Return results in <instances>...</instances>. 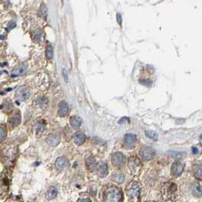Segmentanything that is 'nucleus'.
Instances as JSON below:
<instances>
[{
  "label": "nucleus",
  "mask_w": 202,
  "mask_h": 202,
  "mask_svg": "<svg viewBox=\"0 0 202 202\" xmlns=\"http://www.w3.org/2000/svg\"><path fill=\"white\" fill-rule=\"evenodd\" d=\"M177 190L178 188L176 185L174 183L169 182L165 183L162 187V195L166 201H173L176 198Z\"/></svg>",
  "instance_id": "1"
},
{
  "label": "nucleus",
  "mask_w": 202,
  "mask_h": 202,
  "mask_svg": "<svg viewBox=\"0 0 202 202\" xmlns=\"http://www.w3.org/2000/svg\"><path fill=\"white\" fill-rule=\"evenodd\" d=\"M122 199V191L116 186H110L104 193L105 202H120Z\"/></svg>",
  "instance_id": "2"
},
{
  "label": "nucleus",
  "mask_w": 202,
  "mask_h": 202,
  "mask_svg": "<svg viewBox=\"0 0 202 202\" xmlns=\"http://www.w3.org/2000/svg\"><path fill=\"white\" fill-rule=\"evenodd\" d=\"M127 195L131 198H137L140 195V187H139L138 183L133 181L130 183L126 187Z\"/></svg>",
  "instance_id": "3"
},
{
  "label": "nucleus",
  "mask_w": 202,
  "mask_h": 202,
  "mask_svg": "<svg viewBox=\"0 0 202 202\" xmlns=\"http://www.w3.org/2000/svg\"><path fill=\"white\" fill-rule=\"evenodd\" d=\"M141 162L138 157H132L129 158L128 160V169H129V173H132L133 174H135L137 172L140 170L141 167Z\"/></svg>",
  "instance_id": "4"
},
{
  "label": "nucleus",
  "mask_w": 202,
  "mask_h": 202,
  "mask_svg": "<svg viewBox=\"0 0 202 202\" xmlns=\"http://www.w3.org/2000/svg\"><path fill=\"white\" fill-rule=\"evenodd\" d=\"M30 94H31V92H30L29 88H27L25 86H22V87H20L17 90L15 97L19 100L24 101L29 98Z\"/></svg>",
  "instance_id": "5"
},
{
  "label": "nucleus",
  "mask_w": 202,
  "mask_h": 202,
  "mask_svg": "<svg viewBox=\"0 0 202 202\" xmlns=\"http://www.w3.org/2000/svg\"><path fill=\"white\" fill-rule=\"evenodd\" d=\"M140 154L144 160H150L155 156V150L151 147H144L141 149Z\"/></svg>",
  "instance_id": "6"
},
{
  "label": "nucleus",
  "mask_w": 202,
  "mask_h": 202,
  "mask_svg": "<svg viewBox=\"0 0 202 202\" xmlns=\"http://www.w3.org/2000/svg\"><path fill=\"white\" fill-rule=\"evenodd\" d=\"M21 122V116L19 111H15L9 117V123L11 126H19Z\"/></svg>",
  "instance_id": "7"
},
{
  "label": "nucleus",
  "mask_w": 202,
  "mask_h": 202,
  "mask_svg": "<svg viewBox=\"0 0 202 202\" xmlns=\"http://www.w3.org/2000/svg\"><path fill=\"white\" fill-rule=\"evenodd\" d=\"M125 157L121 153H116L112 155L111 157V163L114 166H122L125 163Z\"/></svg>",
  "instance_id": "8"
},
{
  "label": "nucleus",
  "mask_w": 202,
  "mask_h": 202,
  "mask_svg": "<svg viewBox=\"0 0 202 202\" xmlns=\"http://www.w3.org/2000/svg\"><path fill=\"white\" fill-rule=\"evenodd\" d=\"M124 146L126 148H132L136 144V135L134 134H126L124 137Z\"/></svg>",
  "instance_id": "9"
},
{
  "label": "nucleus",
  "mask_w": 202,
  "mask_h": 202,
  "mask_svg": "<svg viewBox=\"0 0 202 202\" xmlns=\"http://www.w3.org/2000/svg\"><path fill=\"white\" fill-rule=\"evenodd\" d=\"M69 166V160L64 157H60L56 159L55 162V167L58 171H62Z\"/></svg>",
  "instance_id": "10"
},
{
  "label": "nucleus",
  "mask_w": 202,
  "mask_h": 202,
  "mask_svg": "<svg viewBox=\"0 0 202 202\" xmlns=\"http://www.w3.org/2000/svg\"><path fill=\"white\" fill-rule=\"evenodd\" d=\"M9 149H5L4 150V160L6 163H9V162H11L15 160V148L12 147H9Z\"/></svg>",
  "instance_id": "11"
},
{
  "label": "nucleus",
  "mask_w": 202,
  "mask_h": 202,
  "mask_svg": "<svg viewBox=\"0 0 202 202\" xmlns=\"http://www.w3.org/2000/svg\"><path fill=\"white\" fill-rule=\"evenodd\" d=\"M27 69V66L26 65L22 64L16 66L15 68L11 70V77H17V76L22 75L26 72Z\"/></svg>",
  "instance_id": "12"
},
{
  "label": "nucleus",
  "mask_w": 202,
  "mask_h": 202,
  "mask_svg": "<svg viewBox=\"0 0 202 202\" xmlns=\"http://www.w3.org/2000/svg\"><path fill=\"white\" fill-rule=\"evenodd\" d=\"M184 170V164L182 163L181 162H175L173 163V166H172L171 168V172L172 174L174 175H179L182 174V173L183 172Z\"/></svg>",
  "instance_id": "13"
},
{
  "label": "nucleus",
  "mask_w": 202,
  "mask_h": 202,
  "mask_svg": "<svg viewBox=\"0 0 202 202\" xmlns=\"http://www.w3.org/2000/svg\"><path fill=\"white\" fill-rule=\"evenodd\" d=\"M69 112V108L68 104L65 101H61L59 103V110H58V113L60 116L63 117L68 115Z\"/></svg>",
  "instance_id": "14"
},
{
  "label": "nucleus",
  "mask_w": 202,
  "mask_h": 202,
  "mask_svg": "<svg viewBox=\"0 0 202 202\" xmlns=\"http://www.w3.org/2000/svg\"><path fill=\"white\" fill-rule=\"evenodd\" d=\"M46 141L50 146L56 147L59 145V141H60V137L57 134H50L46 139Z\"/></svg>",
  "instance_id": "15"
},
{
  "label": "nucleus",
  "mask_w": 202,
  "mask_h": 202,
  "mask_svg": "<svg viewBox=\"0 0 202 202\" xmlns=\"http://www.w3.org/2000/svg\"><path fill=\"white\" fill-rule=\"evenodd\" d=\"M82 123V120L79 116H72L70 119V124L72 127L74 129H78L80 128L81 125Z\"/></svg>",
  "instance_id": "16"
},
{
  "label": "nucleus",
  "mask_w": 202,
  "mask_h": 202,
  "mask_svg": "<svg viewBox=\"0 0 202 202\" xmlns=\"http://www.w3.org/2000/svg\"><path fill=\"white\" fill-rule=\"evenodd\" d=\"M74 143L78 145H81L85 141L86 137L82 132H76L73 136Z\"/></svg>",
  "instance_id": "17"
},
{
  "label": "nucleus",
  "mask_w": 202,
  "mask_h": 202,
  "mask_svg": "<svg viewBox=\"0 0 202 202\" xmlns=\"http://www.w3.org/2000/svg\"><path fill=\"white\" fill-rule=\"evenodd\" d=\"M96 170H97L98 175L100 177H104L108 173V167H107V165L104 163H101L100 165L97 166Z\"/></svg>",
  "instance_id": "18"
},
{
  "label": "nucleus",
  "mask_w": 202,
  "mask_h": 202,
  "mask_svg": "<svg viewBox=\"0 0 202 202\" xmlns=\"http://www.w3.org/2000/svg\"><path fill=\"white\" fill-rule=\"evenodd\" d=\"M86 165H87V169H88L90 171H94V170L97 169V166L95 159L93 157H89L86 160Z\"/></svg>",
  "instance_id": "19"
},
{
  "label": "nucleus",
  "mask_w": 202,
  "mask_h": 202,
  "mask_svg": "<svg viewBox=\"0 0 202 202\" xmlns=\"http://www.w3.org/2000/svg\"><path fill=\"white\" fill-rule=\"evenodd\" d=\"M57 194H58L57 188H55V187H53V186H51L50 188L48 189V191H46V199H48V200L54 199V198L57 196Z\"/></svg>",
  "instance_id": "20"
},
{
  "label": "nucleus",
  "mask_w": 202,
  "mask_h": 202,
  "mask_svg": "<svg viewBox=\"0 0 202 202\" xmlns=\"http://www.w3.org/2000/svg\"><path fill=\"white\" fill-rule=\"evenodd\" d=\"M111 179L116 183H122L124 181V175L120 172H114L111 175Z\"/></svg>",
  "instance_id": "21"
},
{
  "label": "nucleus",
  "mask_w": 202,
  "mask_h": 202,
  "mask_svg": "<svg viewBox=\"0 0 202 202\" xmlns=\"http://www.w3.org/2000/svg\"><path fill=\"white\" fill-rule=\"evenodd\" d=\"M34 129L37 133H42L46 130V124L43 120H38L34 125Z\"/></svg>",
  "instance_id": "22"
},
{
  "label": "nucleus",
  "mask_w": 202,
  "mask_h": 202,
  "mask_svg": "<svg viewBox=\"0 0 202 202\" xmlns=\"http://www.w3.org/2000/svg\"><path fill=\"white\" fill-rule=\"evenodd\" d=\"M191 189H192V193L195 196L200 197L201 195V187L199 184L194 183L191 186Z\"/></svg>",
  "instance_id": "23"
},
{
  "label": "nucleus",
  "mask_w": 202,
  "mask_h": 202,
  "mask_svg": "<svg viewBox=\"0 0 202 202\" xmlns=\"http://www.w3.org/2000/svg\"><path fill=\"white\" fill-rule=\"evenodd\" d=\"M46 56L48 59H52L53 58V49L50 44H48L46 48Z\"/></svg>",
  "instance_id": "24"
},
{
  "label": "nucleus",
  "mask_w": 202,
  "mask_h": 202,
  "mask_svg": "<svg viewBox=\"0 0 202 202\" xmlns=\"http://www.w3.org/2000/svg\"><path fill=\"white\" fill-rule=\"evenodd\" d=\"M7 136V131L5 127L0 126V142L3 141Z\"/></svg>",
  "instance_id": "25"
},
{
  "label": "nucleus",
  "mask_w": 202,
  "mask_h": 202,
  "mask_svg": "<svg viewBox=\"0 0 202 202\" xmlns=\"http://www.w3.org/2000/svg\"><path fill=\"white\" fill-rule=\"evenodd\" d=\"M195 175L197 178L199 180H201L202 178V173H201V164L195 166Z\"/></svg>",
  "instance_id": "26"
},
{
  "label": "nucleus",
  "mask_w": 202,
  "mask_h": 202,
  "mask_svg": "<svg viewBox=\"0 0 202 202\" xmlns=\"http://www.w3.org/2000/svg\"><path fill=\"white\" fill-rule=\"evenodd\" d=\"M145 134H146V135L148 138L154 139V140L157 141V139H158V135H157L156 132H153V131H146Z\"/></svg>",
  "instance_id": "27"
},
{
  "label": "nucleus",
  "mask_w": 202,
  "mask_h": 202,
  "mask_svg": "<svg viewBox=\"0 0 202 202\" xmlns=\"http://www.w3.org/2000/svg\"><path fill=\"white\" fill-rule=\"evenodd\" d=\"M40 14H41V16H42L44 19H46V16H47V9H46V5L43 4L42 6H41Z\"/></svg>",
  "instance_id": "28"
},
{
  "label": "nucleus",
  "mask_w": 202,
  "mask_h": 202,
  "mask_svg": "<svg viewBox=\"0 0 202 202\" xmlns=\"http://www.w3.org/2000/svg\"><path fill=\"white\" fill-rule=\"evenodd\" d=\"M37 104L40 106V107H43L44 106H45L46 104V100H45V99H44V98L38 99V100H37Z\"/></svg>",
  "instance_id": "29"
},
{
  "label": "nucleus",
  "mask_w": 202,
  "mask_h": 202,
  "mask_svg": "<svg viewBox=\"0 0 202 202\" xmlns=\"http://www.w3.org/2000/svg\"><path fill=\"white\" fill-rule=\"evenodd\" d=\"M62 74H63L65 82H68V73H67V71L65 70V69H64L63 70H62Z\"/></svg>",
  "instance_id": "30"
},
{
  "label": "nucleus",
  "mask_w": 202,
  "mask_h": 202,
  "mask_svg": "<svg viewBox=\"0 0 202 202\" xmlns=\"http://www.w3.org/2000/svg\"><path fill=\"white\" fill-rule=\"evenodd\" d=\"M116 18H117V22L118 24H120V25H122V15H121L120 13H117L116 15Z\"/></svg>",
  "instance_id": "31"
},
{
  "label": "nucleus",
  "mask_w": 202,
  "mask_h": 202,
  "mask_svg": "<svg viewBox=\"0 0 202 202\" xmlns=\"http://www.w3.org/2000/svg\"><path fill=\"white\" fill-rule=\"evenodd\" d=\"M78 202H91V201H90V200L88 199V198H82V199L78 200Z\"/></svg>",
  "instance_id": "32"
},
{
  "label": "nucleus",
  "mask_w": 202,
  "mask_h": 202,
  "mask_svg": "<svg viewBox=\"0 0 202 202\" xmlns=\"http://www.w3.org/2000/svg\"><path fill=\"white\" fill-rule=\"evenodd\" d=\"M191 150H192V152H193L194 154H198V148H197V147H193L192 148H191Z\"/></svg>",
  "instance_id": "33"
},
{
  "label": "nucleus",
  "mask_w": 202,
  "mask_h": 202,
  "mask_svg": "<svg viewBox=\"0 0 202 202\" xmlns=\"http://www.w3.org/2000/svg\"><path fill=\"white\" fill-rule=\"evenodd\" d=\"M9 202H21L19 200H11V201H9Z\"/></svg>",
  "instance_id": "34"
},
{
  "label": "nucleus",
  "mask_w": 202,
  "mask_h": 202,
  "mask_svg": "<svg viewBox=\"0 0 202 202\" xmlns=\"http://www.w3.org/2000/svg\"><path fill=\"white\" fill-rule=\"evenodd\" d=\"M61 2H62V4L63 5V0H61Z\"/></svg>",
  "instance_id": "35"
},
{
  "label": "nucleus",
  "mask_w": 202,
  "mask_h": 202,
  "mask_svg": "<svg viewBox=\"0 0 202 202\" xmlns=\"http://www.w3.org/2000/svg\"><path fill=\"white\" fill-rule=\"evenodd\" d=\"M147 202H154V201H147Z\"/></svg>",
  "instance_id": "36"
}]
</instances>
